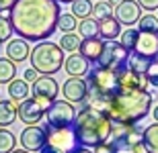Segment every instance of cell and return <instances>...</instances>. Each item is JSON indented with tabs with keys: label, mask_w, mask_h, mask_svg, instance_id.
<instances>
[{
	"label": "cell",
	"mask_w": 158,
	"mask_h": 153,
	"mask_svg": "<svg viewBox=\"0 0 158 153\" xmlns=\"http://www.w3.org/2000/svg\"><path fill=\"white\" fill-rule=\"evenodd\" d=\"M113 12H115V6L109 4L107 0H101V2H97L93 8V17L99 18V21H103V18L107 17H113Z\"/></svg>",
	"instance_id": "f546056e"
},
{
	"label": "cell",
	"mask_w": 158,
	"mask_h": 153,
	"mask_svg": "<svg viewBox=\"0 0 158 153\" xmlns=\"http://www.w3.org/2000/svg\"><path fill=\"white\" fill-rule=\"evenodd\" d=\"M138 4L142 6V10H148V12L158 10V0H138Z\"/></svg>",
	"instance_id": "d590c367"
},
{
	"label": "cell",
	"mask_w": 158,
	"mask_h": 153,
	"mask_svg": "<svg viewBox=\"0 0 158 153\" xmlns=\"http://www.w3.org/2000/svg\"><path fill=\"white\" fill-rule=\"evenodd\" d=\"M113 17L117 18L121 25L131 27L142 18V6L138 4V0H121L119 4H115V12Z\"/></svg>",
	"instance_id": "4fadbf2b"
},
{
	"label": "cell",
	"mask_w": 158,
	"mask_h": 153,
	"mask_svg": "<svg viewBox=\"0 0 158 153\" xmlns=\"http://www.w3.org/2000/svg\"><path fill=\"white\" fill-rule=\"evenodd\" d=\"M78 35H80L82 39H93V37H99L101 35L99 18H94V17L82 18L80 23H78Z\"/></svg>",
	"instance_id": "44dd1931"
},
{
	"label": "cell",
	"mask_w": 158,
	"mask_h": 153,
	"mask_svg": "<svg viewBox=\"0 0 158 153\" xmlns=\"http://www.w3.org/2000/svg\"><path fill=\"white\" fill-rule=\"evenodd\" d=\"M62 94H64V100L72 104H84L88 96L86 78H68L62 86Z\"/></svg>",
	"instance_id": "8fae6325"
},
{
	"label": "cell",
	"mask_w": 158,
	"mask_h": 153,
	"mask_svg": "<svg viewBox=\"0 0 158 153\" xmlns=\"http://www.w3.org/2000/svg\"><path fill=\"white\" fill-rule=\"evenodd\" d=\"M86 84H88V96L84 104L105 110L107 102L111 100L115 94H119V71L94 65L86 74Z\"/></svg>",
	"instance_id": "277c9868"
},
{
	"label": "cell",
	"mask_w": 158,
	"mask_h": 153,
	"mask_svg": "<svg viewBox=\"0 0 158 153\" xmlns=\"http://www.w3.org/2000/svg\"><path fill=\"white\" fill-rule=\"evenodd\" d=\"M152 102L154 98L148 90H119V94L107 102L103 112H107L113 124H138L152 110Z\"/></svg>",
	"instance_id": "7a4b0ae2"
},
{
	"label": "cell",
	"mask_w": 158,
	"mask_h": 153,
	"mask_svg": "<svg viewBox=\"0 0 158 153\" xmlns=\"http://www.w3.org/2000/svg\"><path fill=\"white\" fill-rule=\"evenodd\" d=\"M76 108L74 104L68 100H53L49 104L45 112L47 124L53 127V129H62V127H72L74 124V118H76Z\"/></svg>",
	"instance_id": "52a82bcc"
},
{
	"label": "cell",
	"mask_w": 158,
	"mask_h": 153,
	"mask_svg": "<svg viewBox=\"0 0 158 153\" xmlns=\"http://www.w3.org/2000/svg\"><path fill=\"white\" fill-rule=\"evenodd\" d=\"M15 2H17V0H0V12H10Z\"/></svg>",
	"instance_id": "f35d334b"
},
{
	"label": "cell",
	"mask_w": 158,
	"mask_h": 153,
	"mask_svg": "<svg viewBox=\"0 0 158 153\" xmlns=\"http://www.w3.org/2000/svg\"><path fill=\"white\" fill-rule=\"evenodd\" d=\"M49 104H52L49 100L31 96V98H27V100H23V102L17 104V118L21 120V123H25L27 127H31V124H39L41 118L45 117Z\"/></svg>",
	"instance_id": "8992f818"
},
{
	"label": "cell",
	"mask_w": 158,
	"mask_h": 153,
	"mask_svg": "<svg viewBox=\"0 0 158 153\" xmlns=\"http://www.w3.org/2000/svg\"><path fill=\"white\" fill-rule=\"evenodd\" d=\"M152 114H154V123H158V106H154V110H152Z\"/></svg>",
	"instance_id": "b9f144b4"
},
{
	"label": "cell",
	"mask_w": 158,
	"mask_h": 153,
	"mask_svg": "<svg viewBox=\"0 0 158 153\" xmlns=\"http://www.w3.org/2000/svg\"><path fill=\"white\" fill-rule=\"evenodd\" d=\"M80 43H82V37L78 33H64V35L60 37V47L64 49L68 53H76L80 49Z\"/></svg>",
	"instance_id": "d4e9b609"
},
{
	"label": "cell",
	"mask_w": 158,
	"mask_h": 153,
	"mask_svg": "<svg viewBox=\"0 0 158 153\" xmlns=\"http://www.w3.org/2000/svg\"><path fill=\"white\" fill-rule=\"evenodd\" d=\"M47 124H31V127H25L21 137H19V141H21V147L27 149L31 153H39V149L43 147L47 143Z\"/></svg>",
	"instance_id": "9c48e42d"
},
{
	"label": "cell",
	"mask_w": 158,
	"mask_h": 153,
	"mask_svg": "<svg viewBox=\"0 0 158 153\" xmlns=\"http://www.w3.org/2000/svg\"><path fill=\"white\" fill-rule=\"evenodd\" d=\"M31 94L35 98H43V100L53 102L56 96L60 94V84L52 76H39V80L35 84H31Z\"/></svg>",
	"instance_id": "5bb4252c"
},
{
	"label": "cell",
	"mask_w": 158,
	"mask_h": 153,
	"mask_svg": "<svg viewBox=\"0 0 158 153\" xmlns=\"http://www.w3.org/2000/svg\"><path fill=\"white\" fill-rule=\"evenodd\" d=\"M101 25V39L103 41H115L119 35H121V23H119L115 17H107L103 21H99Z\"/></svg>",
	"instance_id": "ffe728a7"
},
{
	"label": "cell",
	"mask_w": 158,
	"mask_h": 153,
	"mask_svg": "<svg viewBox=\"0 0 158 153\" xmlns=\"http://www.w3.org/2000/svg\"><path fill=\"white\" fill-rule=\"evenodd\" d=\"M74 135L80 147L94 149L97 145L105 143L113 135V120L107 117V112L93 108L88 104H82L74 118Z\"/></svg>",
	"instance_id": "3957f363"
},
{
	"label": "cell",
	"mask_w": 158,
	"mask_h": 153,
	"mask_svg": "<svg viewBox=\"0 0 158 153\" xmlns=\"http://www.w3.org/2000/svg\"><path fill=\"white\" fill-rule=\"evenodd\" d=\"M17 120V102L8 100H0V127H10Z\"/></svg>",
	"instance_id": "7402d4cb"
},
{
	"label": "cell",
	"mask_w": 158,
	"mask_h": 153,
	"mask_svg": "<svg viewBox=\"0 0 158 153\" xmlns=\"http://www.w3.org/2000/svg\"><path fill=\"white\" fill-rule=\"evenodd\" d=\"M148 80L146 76H140V74H134L129 67H123L119 71V90H148Z\"/></svg>",
	"instance_id": "9a60e30c"
},
{
	"label": "cell",
	"mask_w": 158,
	"mask_h": 153,
	"mask_svg": "<svg viewBox=\"0 0 158 153\" xmlns=\"http://www.w3.org/2000/svg\"><path fill=\"white\" fill-rule=\"evenodd\" d=\"M129 153H150V151L146 149L144 141H138V143H134V145L129 147Z\"/></svg>",
	"instance_id": "74e56055"
},
{
	"label": "cell",
	"mask_w": 158,
	"mask_h": 153,
	"mask_svg": "<svg viewBox=\"0 0 158 153\" xmlns=\"http://www.w3.org/2000/svg\"><path fill=\"white\" fill-rule=\"evenodd\" d=\"M78 21L72 12H62L60 14V18H58V31H62V35L64 33H74V31L78 29Z\"/></svg>",
	"instance_id": "f1b7e54d"
},
{
	"label": "cell",
	"mask_w": 158,
	"mask_h": 153,
	"mask_svg": "<svg viewBox=\"0 0 158 153\" xmlns=\"http://www.w3.org/2000/svg\"><path fill=\"white\" fill-rule=\"evenodd\" d=\"M107 2H109V4H113V6H115V4H119L121 0H107Z\"/></svg>",
	"instance_id": "f6af8a7d"
},
{
	"label": "cell",
	"mask_w": 158,
	"mask_h": 153,
	"mask_svg": "<svg viewBox=\"0 0 158 153\" xmlns=\"http://www.w3.org/2000/svg\"><path fill=\"white\" fill-rule=\"evenodd\" d=\"M88 61L86 57H82L80 53H70L68 57H66V61H64V70H66V74L70 78H84L88 74Z\"/></svg>",
	"instance_id": "2e32d148"
},
{
	"label": "cell",
	"mask_w": 158,
	"mask_h": 153,
	"mask_svg": "<svg viewBox=\"0 0 158 153\" xmlns=\"http://www.w3.org/2000/svg\"><path fill=\"white\" fill-rule=\"evenodd\" d=\"M72 153H94V151H90V149H86V147H76Z\"/></svg>",
	"instance_id": "60d3db41"
},
{
	"label": "cell",
	"mask_w": 158,
	"mask_h": 153,
	"mask_svg": "<svg viewBox=\"0 0 158 153\" xmlns=\"http://www.w3.org/2000/svg\"><path fill=\"white\" fill-rule=\"evenodd\" d=\"M97 2H101V0H97Z\"/></svg>",
	"instance_id": "bcb514c9"
},
{
	"label": "cell",
	"mask_w": 158,
	"mask_h": 153,
	"mask_svg": "<svg viewBox=\"0 0 158 153\" xmlns=\"http://www.w3.org/2000/svg\"><path fill=\"white\" fill-rule=\"evenodd\" d=\"M31 67L37 70L41 76H53L64 67V49L56 45L53 41H39L35 47L31 49Z\"/></svg>",
	"instance_id": "5b68a950"
},
{
	"label": "cell",
	"mask_w": 158,
	"mask_h": 153,
	"mask_svg": "<svg viewBox=\"0 0 158 153\" xmlns=\"http://www.w3.org/2000/svg\"><path fill=\"white\" fill-rule=\"evenodd\" d=\"M154 59H146V57H142V55H135V53H131L127 59V67L134 74H140V76H146V71L148 67H150V63H152Z\"/></svg>",
	"instance_id": "484cf974"
},
{
	"label": "cell",
	"mask_w": 158,
	"mask_h": 153,
	"mask_svg": "<svg viewBox=\"0 0 158 153\" xmlns=\"http://www.w3.org/2000/svg\"><path fill=\"white\" fill-rule=\"evenodd\" d=\"M17 149V137L6 127H0V153H12Z\"/></svg>",
	"instance_id": "83f0119b"
},
{
	"label": "cell",
	"mask_w": 158,
	"mask_h": 153,
	"mask_svg": "<svg viewBox=\"0 0 158 153\" xmlns=\"http://www.w3.org/2000/svg\"><path fill=\"white\" fill-rule=\"evenodd\" d=\"M12 25H10V18L4 17V14H0V45H4V43L10 41L12 37Z\"/></svg>",
	"instance_id": "1f68e13d"
},
{
	"label": "cell",
	"mask_w": 158,
	"mask_h": 153,
	"mask_svg": "<svg viewBox=\"0 0 158 153\" xmlns=\"http://www.w3.org/2000/svg\"><path fill=\"white\" fill-rule=\"evenodd\" d=\"M6 92H8V98L12 102H23L27 98H31V86L29 82H25L23 78H15L8 86H6Z\"/></svg>",
	"instance_id": "d6986e66"
},
{
	"label": "cell",
	"mask_w": 158,
	"mask_h": 153,
	"mask_svg": "<svg viewBox=\"0 0 158 153\" xmlns=\"http://www.w3.org/2000/svg\"><path fill=\"white\" fill-rule=\"evenodd\" d=\"M103 49H105V41L101 37H93V39H82L78 53L82 57H86L90 63H99L101 55H103Z\"/></svg>",
	"instance_id": "e0dca14e"
},
{
	"label": "cell",
	"mask_w": 158,
	"mask_h": 153,
	"mask_svg": "<svg viewBox=\"0 0 158 153\" xmlns=\"http://www.w3.org/2000/svg\"><path fill=\"white\" fill-rule=\"evenodd\" d=\"M93 8H94V4L90 2V0H74L70 12L78 18V21H82V18L93 17Z\"/></svg>",
	"instance_id": "4316f807"
},
{
	"label": "cell",
	"mask_w": 158,
	"mask_h": 153,
	"mask_svg": "<svg viewBox=\"0 0 158 153\" xmlns=\"http://www.w3.org/2000/svg\"><path fill=\"white\" fill-rule=\"evenodd\" d=\"M58 0H17L8 12L12 31L25 41H47L58 31Z\"/></svg>",
	"instance_id": "6da1fadb"
},
{
	"label": "cell",
	"mask_w": 158,
	"mask_h": 153,
	"mask_svg": "<svg viewBox=\"0 0 158 153\" xmlns=\"http://www.w3.org/2000/svg\"><path fill=\"white\" fill-rule=\"evenodd\" d=\"M60 4H72V2H74V0H58Z\"/></svg>",
	"instance_id": "ee69618b"
},
{
	"label": "cell",
	"mask_w": 158,
	"mask_h": 153,
	"mask_svg": "<svg viewBox=\"0 0 158 153\" xmlns=\"http://www.w3.org/2000/svg\"><path fill=\"white\" fill-rule=\"evenodd\" d=\"M142 141L150 153H158V123H152L142 131Z\"/></svg>",
	"instance_id": "cb8c5ba5"
},
{
	"label": "cell",
	"mask_w": 158,
	"mask_h": 153,
	"mask_svg": "<svg viewBox=\"0 0 158 153\" xmlns=\"http://www.w3.org/2000/svg\"><path fill=\"white\" fill-rule=\"evenodd\" d=\"M12 153H31V151H27V149H23V147H21V149H15Z\"/></svg>",
	"instance_id": "7bdbcfd3"
},
{
	"label": "cell",
	"mask_w": 158,
	"mask_h": 153,
	"mask_svg": "<svg viewBox=\"0 0 158 153\" xmlns=\"http://www.w3.org/2000/svg\"><path fill=\"white\" fill-rule=\"evenodd\" d=\"M156 17H158V12H156Z\"/></svg>",
	"instance_id": "7dc6e473"
},
{
	"label": "cell",
	"mask_w": 158,
	"mask_h": 153,
	"mask_svg": "<svg viewBox=\"0 0 158 153\" xmlns=\"http://www.w3.org/2000/svg\"><path fill=\"white\" fill-rule=\"evenodd\" d=\"M39 153H62V151H60V149H56L53 145H49V143H45V145L39 149Z\"/></svg>",
	"instance_id": "ab89813d"
},
{
	"label": "cell",
	"mask_w": 158,
	"mask_h": 153,
	"mask_svg": "<svg viewBox=\"0 0 158 153\" xmlns=\"http://www.w3.org/2000/svg\"><path fill=\"white\" fill-rule=\"evenodd\" d=\"M146 80H148L150 86L158 88V59H154L152 63H150V67H148V71H146Z\"/></svg>",
	"instance_id": "836d02e7"
},
{
	"label": "cell",
	"mask_w": 158,
	"mask_h": 153,
	"mask_svg": "<svg viewBox=\"0 0 158 153\" xmlns=\"http://www.w3.org/2000/svg\"><path fill=\"white\" fill-rule=\"evenodd\" d=\"M17 78V63L10 61V59L6 57H0V84L2 86H8Z\"/></svg>",
	"instance_id": "603a6c76"
},
{
	"label": "cell",
	"mask_w": 158,
	"mask_h": 153,
	"mask_svg": "<svg viewBox=\"0 0 158 153\" xmlns=\"http://www.w3.org/2000/svg\"><path fill=\"white\" fill-rule=\"evenodd\" d=\"M138 31H154L158 33V17L148 12V14H142V18L138 21Z\"/></svg>",
	"instance_id": "4dcf8cb0"
},
{
	"label": "cell",
	"mask_w": 158,
	"mask_h": 153,
	"mask_svg": "<svg viewBox=\"0 0 158 153\" xmlns=\"http://www.w3.org/2000/svg\"><path fill=\"white\" fill-rule=\"evenodd\" d=\"M47 143L53 145L56 149H60L62 153H72L76 147H80L76 141V135H74V129L72 127H62V129H53L47 124Z\"/></svg>",
	"instance_id": "30bf717a"
},
{
	"label": "cell",
	"mask_w": 158,
	"mask_h": 153,
	"mask_svg": "<svg viewBox=\"0 0 158 153\" xmlns=\"http://www.w3.org/2000/svg\"><path fill=\"white\" fill-rule=\"evenodd\" d=\"M131 53L121 45V41H105V49H103V55H101L99 63L103 67H109V70L121 71L123 67H127V59Z\"/></svg>",
	"instance_id": "ba28073f"
},
{
	"label": "cell",
	"mask_w": 158,
	"mask_h": 153,
	"mask_svg": "<svg viewBox=\"0 0 158 153\" xmlns=\"http://www.w3.org/2000/svg\"><path fill=\"white\" fill-rule=\"evenodd\" d=\"M31 55V47H29V41H25V39H10V41L6 43V57L15 61V63H21L25 59H29Z\"/></svg>",
	"instance_id": "ac0fdd59"
},
{
	"label": "cell",
	"mask_w": 158,
	"mask_h": 153,
	"mask_svg": "<svg viewBox=\"0 0 158 153\" xmlns=\"http://www.w3.org/2000/svg\"><path fill=\"white\" fill-rule=\"evenodd\" d=\"M131 53L142 55L146 59H158V33H154V31H140Z\"/></svg>",
	"instance_id": "7c38bea8"
},
{
	"label": "cell",
	"mask_w": 158,
	"mask_h": 153,
	"mask_svg": "<svg viewBox=\"0 0 158 153\" xmlns=\"http://www.w3.org/2000/svg\"><path fill=\"white\" fill-rule=\"evenodd\" d=\"M138 33H140L138 29H125L121 33V45L127 49L129 53L134 51V45H135V41H138Z\"/></svg>",
	"instance_id": "d6a6232c"
},
{
	"label": "cell",
	"mask_w": 158,
	"mask_h": 153,
	"mask_svg": "<svg viewBox=\"0 0 158 153\" xmlns=\"http://www.w3.org/2000/svg\"><path fill=\"white\" fill-rule=\"evenodd\" d=\"M115 153H117V151H115Z\"/></svg>",
	"instance_id": "c3c4849f"
},
{
	"label": "cell",
	"mask_w": 158,
	"mask_h": 153,
	"mask_svg": "<svg viewBox=\"0 0 158 153\" xmlns=\"http://www.w3.org/2000/svg\"><path fill=\"white\" fill-rule=\"evenodd\" d=\"M93 151L94 153H115V147H113L111 141H105V143H101V145H97Z\"/></svg>",
	"instance_id": "8d00e7d4"
},
{
	"label": "cell",
	"mask_w": 158,
	"mask_h": 153,
	"mask_svg": "<svg viewBox=\"0 0 158 153\" xmlns=\"http://www.w3.org/2000/svg\"><path fill=\"white\" fill-rule=\"evenodd\" d=\"M23 80H25V82H29V84H35L37 80H39V71L33 70V67L25 70V71H23Z\"/></svg>",
	"instance_id": "e575fe53"
}]
</instances>
